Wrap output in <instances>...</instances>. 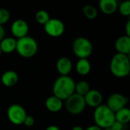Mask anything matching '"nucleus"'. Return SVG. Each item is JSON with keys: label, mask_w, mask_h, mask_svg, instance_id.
<instances>
[{"label": "nucleus", "mask_w": 130, "mask_h": 130, "mask_svg": "<svg viewBox=\"0 0 130 130\" xmlns=\"http://www.w3.org/2000/svg\"><path fill=\"white\" fill-rule=\"evenodd\" d=\"M72 130H85L82 126H75L72 128Z\"/></svg>", "instance_id": "obj_31"}, {"label": "nucleus", "mask_w": 130, "mask_h": 130, "mask_svg": "<svg viewBox=\"0 0 130 130\" xmlns=\"http://www.w3.org/2000/svg\"><path fill=\"white\" fill-rule=\"evenodd\" d=\"M101 11L105 14H113L118 8L117 0H101L99 2Z\"/></svg>", "instance_id": "obj_16"}, {"label": "nucleus", "mask_w": 130, "mask_h": 130, "mask_svg": "<svg viewBox=\"0 0 130 130\" xmlns=\"http://www.w3.org/2000/svg\"><path fill=\"white\" fill-rule=\"evenodd\" d=\"M115 49L117 53L129 56L130 53V37L124 35L120 37L115 42Z\"/></svg>", "instance_id": "obj_12"}, {"label": "nucleus", "mask_w": 130, "mask_h": 130, "mask_svg": "<svg viewBox=\"0 0 130 130\" xmlns=\"http://www.w3.org/2000/svg\"><path fill=\"white\" fill-rule=\"evenodd\" d=\"M5 30L2 25H0V42L5 38Z\"/></svg>", "instance_id": "obj_27"}, {"label": "nucleus", "mask_w": 130, "mask_h": 130, "mask_svg": "<svg viewBox=\"0 0 130 130\" xmlns=\"http://www.w3.org/2000/svg\"><path fill=\"white\" fill-rule=\"evenodd\" d=\"M56 69L60 75H69L72 69V62L68 57H61L56 62Z\"/></svg>", "instance_id": "obj_13"}, {"label": "nucleus", "mask_w": 130, "mask_h": 130, "mask_svg": "<svg viewBox=\"0 0 130 130\" xmlns=\"http://www.w3.org/2000/svg\"><path fill=\"white\" fill-rule=\"evenodd\" d=\"M45 130H61L58 126H54V125H52V126H48Z\"/></svg>", "instance_id": "obj_30"}, {"label": "nucleus", "mask_w": 130, "mask_h": 130, "mask_svg": "<svg viewBox=\"0 0 130 130\" xmlns=\"http://www.w3.org/2000/svg\"><path fill=\"white\" fill-rule=\"evenodd\" d=\"M115 121L123 125L129 123L130 121V110L128 107H124L115 113Z\"/></svg>", "instance_id": "obj_19"}, {"label": "nucleus", "mask_w": 130, "mask_h": 130, "mask_svg": "<svg viewBox=\"0 0 130 130\" xmlns=\"http://www.w3.org/2000/svg\"><path fill=\"white\" fill-rule=\"evenodd\" d=\"M45 106L50 112L57 113L62 109L63 102L59 98H56L54 95H52L46 100Z\"/></svg>", "instance_id": "obj_15"}, {"label": "nucleus", "mask_w": 130, "mask_h": 130, "mask_svg": "<svg viewBox=\"0 0 130 130\" xmlns=\"http://www.w3.org/2000/svg\"><path fill=\"white\" fill-rule=\"evenodd\" d=\"M126 36L130 37V21L128 20L126 24Z\"/></svg>", "instance_id": "obj_28"}, {"label": "nucleus", "mask_w": 130, "mask_h": 130, "mask_svg": "<svg viewBox=\"0 0 130 130\" xmlns=\"http://www.w3.org/2000/svg\"><path fill=\"white\" fill-rule=\"evenodd\" d=\"M75 82L69 75H60L53 85V95L60 100L66 101L75 93Z\"/></svg>", "instance_id": "obj_1"}, {"label": "nucleus", "mask_w": 130, "mask_h": 130, "mask_svg": "<svg viewBox=\"0 0 130 130\" xmlns=\"http://www.w3.org/2000/svg\"><path fill=\"white\" fill-rule=\"evenodd\" d=\"M75 69L78 75L82 76H85L90 73L91 66L88 59H79L76 63Z\"/></svg>", "instance_id": "obj_18"}, {"label": "nucleus", "mask_w": 130, "mask_h": 130, "mask_svg": "<svg viewBox=\"0 0 130 130\" xmlns=\"http://www.w3.org/2000/svg\"><path fill=\"white\" fill-rule=\"evenodd\" d=\"M65 106L69 113L78 115L84 112L86 107V104L83 96L74 93L66 100Z\"/></svg>", "instance_id": "obj_6"}, {"label": "nucleus", "mask_w": 130, "mask_h": 130, "mask_svg": "<svg viewBox=\"0 0 130 130\" xmlns=\"http://www.w3.org/2000/svg\"><path fill=\"white\" fill-rule=\"evenodd\" d=\"M11 14L8 10L0 8V25L6 24L10 19Z\"/></svg>", "instance_id": "obj_24"}, {"label": "nucleus", "mask_w": 130, "mask_h": 130, "mask_svg": "<svg viewBox=\"0 0 130 130\" xmlns=\"http://www.w3.org/2000/svg\"><path fill=\"white\" fill-rule=\"evenodd\" d=\"M123 126H124L123 124H122V123H120L119 122L115 121L110 127L113 130H123Z\"/></svg>", "instance_id": "obj_26"}, {"label": "nucleus", "mask_w": 130, "mask_h": 130, "mask_svg": "<svg viewBox=\"0 0 130 130\" xmlns=\"http://www.w3.org/2000/svg\"><path fill=\"white\" fill-rule=\"evenodd\" d=\"M91 90L89 83L86 81H80L75 84V93L81 96H85Z\"/></svg>", "instance_id": "obj_20"}, {"label": "nucleus", "mask_w": 130, "mask_h": 130, "mask_svg": "<svg viewBox=\"0 0 130 130\" xmlns=\"http://www.w3.org/2000/svg\"><path fill=\"white\" fill-rule=\"evenodd\" d=\"M85 130H103L102 129H101L100 127L97 126L96 125H94V126H91L89 127H88Z\"/></svg>", "instance_id": "obj_29"}, {"label": "nucleus", "mask_w": 130, "mask_h": 130, "mask_svg": "<svg viewBox=\"0 0 130 130\" xmlns=\"http://www.w3.org/2000/svg\"><path fill=\"white\" fill-rule=\"evenodd\" d=\"M44 30L52 37H59L65 32V24L59 18H50L44 24Z\"/></svg>", "instance_id": "obj_8"}, {"label": "nucleus", "mask_w": 130, "mask_h": 130, "mask_svg": "<svg viewBox=\"0 0 130 130\" xmlns=\"http://www.w3.org/2000/svg\"><path fill=\"white\" fill-rule=\"evenodd\" d=\"M15 50L21 57L31 58L38 51V43L34 38L26 36L17 40Z\"/></svg>", "instance_id": "obj_4"}, {"label": "nucleus", "mask_w": 130, "mask_h": 130, "mask_svg": "<svg viewBox=\"0 0 130 130\" xmlns=\"http://www.w3.org/2000/svg\"><path fill=\"white\" fill-rule=\"evenodd\" d=\"M85 101L86 106H89L90 107L96 108L102 104L103 101V95L102 94L95 89H91L85 96Z\"/></svg>", "instance_id": "obj_11"}, {"label": "nucleus", "mask_w": 130, "mask_h": 130, "mask_svg": "<svg viewBox=\"0 0 130 130\" xmlns=\"http://www.w3.org/2000/svg\"><path fill=\"white\" fill-rule=\"evenodd\" d=\"M7 117L8 120L14 125L19 126L23 124L27 113L25 109L18 104H13L7 110Z\"/></svg>", "instance_id": "obj_7"}, {"label": "nucleus", "mask_w": 130, "mask_h": 130, "mask_svg": "<svg viewBox=\"0 0 130 130\" xmlns=\"http://www.w3.org/2000/svg\"><path fill=\"white\" fill-rule=\"evenodd\" d=\"M1 82L3 84V85L5 87L8 88L13 87L18 82V75L16 72L13 70L6 71L2 75Z\"/></svg>", "instance_id": "obj_14"}, {"label": "nucleus", "mask_w": 130, "mask_h": 130, "mask_svg": "<svg viewBox=\"0 0 130 130\" xmlns=\"http://www.w3.org/2000/svg\"><path fill=\"white\" fill-rule=\"evenodd\" d=\"M94 120L97 126L104 129L110 127L115 122V113L107 105L101 104L94 111Z\"/></svg>", "instance_id": "obj_3"}, {"label": "nucleus", "mask_w": 130, "mask_h": 130, "mask_svg": "<svg viewBox=\"0 0 130 130\" xmlns=\"http://www.w3.org/2000/svg\"><path fill=\"white\" fill-rule=\"evenodd\" d=\"M128 103V99L124 95L118 93L112 94L107 99V106L110 108L114 113L126 107Z\"/></svg>", "instance_id": "obj_9"}, {"label": "nucleus", "mask_w": 130, "mask_h": 130, "mask_svg": "<svg viewBox=\"0 0 130 130\" xmlns=\"http://www.w3.org/2000/svg\"><path fill=\"white\" fill-rule=\"evenodd\" d=\"M2 55V51H1V49H0V56Z\"/></svg>", "instance_id": "obj_33"}, {"label": "nucleus", "mask_w": 130, "mask_h": 130, "mask_svg": "<svg viewBox=\"0 0 130 130\" xmlns=\"http://www.w3.org/2000/svg\"><path fill=\"white\" fill-rule=\"evenodd\" d=\"M119 11L120 13L126 17H129L130 15V2L125 1L122 2L119 6Z\"/></svg>", "instance_id": "obj_23"}, {"label": "nucleus", "mask_w": 130, "mask_h": 130, "mask_svg": "<svg viewBox=\"0 0 130 130\" xmlns=\"http://www.w3.org/2000/svg\"><path fill=\"white\" fill-rule=\"evenodd\" d=\"M11 32L14 39H21L27 36L29 32V25L26 21L23 19H17L11 26Z\"/></svg>", "instance_id": "obj_10"}, {"label": "nucleus", "mask_w": 130, "mask_h": 130, "mask_svg": "<svg viewBox=\"0 0 130 130\" xmlns=\"http://www.w3.org/2000/svg\"><path fill=\"white\" fill-rule=\"evenodd\" d=\"M111 73L117 78H125L129 75V56L124 54L116 53L111 59L110 63Z\"/></svg>", "instance_id": "obj_2"}, {"label": "nucleus", "mask_w": 130, "mask_h": 130, "mask_svg": "<svg viewBox=\"0 0 130 130\" xmlns=\"http://www.w3.org/2000/svg\"><path fill=\"white\" fill-rule=\"evenodd\" d=\"M23 124L24 126H27V127H30V126H34V118L32 116L27 115V117H25V119L24 120Z\"/></svg>", "instance_id": "obj_25"}, {"label": "nucleus", "mask_w": 130, "mask_h": 130, "mask_svg": "<svg viewBox=\"0 0 130 130\" xmlns=\"http://www.w3.org/2000/svg\"><path fill=\"white\" fill-rule=\"evenodd\" d=\"M72 51L78 59H88L93 53V45L88 38L80 37L74 40Z\"/></svg>", "instance_id": "obj_5"}, {"label": "nucleus", "mask_w": 130, "mask_h": 130, "mask_svg": "<svg viewBox=\"0 0 130 130\" xmlns=\"http://www.w3.org/2000/svg\"><path fill=\"white\" fill-rule=\"evenodd\" d=\"M17 40L14 37H5L0 42V49L2 53H11L16 49Z\"/></svg>", "instance_id": "obj_17"}, {"label": "nucleus", "mask_w": 130, "mask_h": 130, "mask_svg": "<svg viewBox=\"0 0 130 130\" xmlns=\"http://www.w3.org/2000/svg\"><path fill=\"white\" fill-rule=\"evenodd\" d=\"M35 19H36L37 23L44 25L50 19V17L49 13L46 11H45V10H40V11H38L36 13Z\"/></svg>", "instance_id": "obj_22"}, {"label": "nucleus", "mask_w": 130, "mask_h": 130, "mask_svg": "<svg viewBox=\"0 0 130 130\" xmlns=\"http://www.w3.org/2000/svg\"><path fill=\"white\" fill-rule=\"evenodd\" d=\"M103 130H113L111 127H108V128H106V129H104Z\"/></svg>", "instance_id": "obj_32"}, {"label": "nucleus", "mask_w": 130, "mask_h": 130, "mask_svg": "<svg viewBox=\"0 0 130 130\" xmlns=\"http://www.w3.org/2000/svg\"><path fill=\"white\" fill-rule=\"evenodd\" d=\"M83 13L89 20H94L98 17V10L95 7L91 5H87L83 8Z\"/></svg>", "instance_id": "obj_21"}]
</instances>
